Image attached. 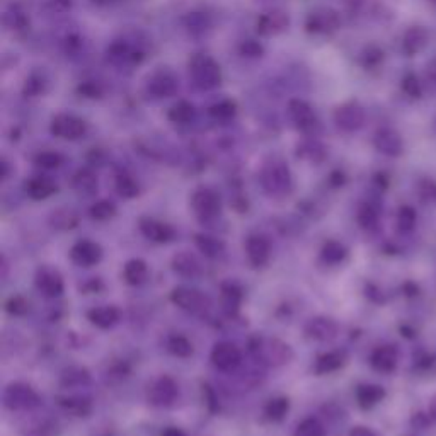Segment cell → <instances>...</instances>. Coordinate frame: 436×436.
<instances>
[{
  "label": "cell",
  "instance_id": "6da1fadb",
  "mask_svg": "<svg viewBox=\"0 0 436 436\" xmlns=\"http://www.w3.org/2000/svg\"><path fill=\"white\" fill-rule=\"evenodd\" d=\"M249 351L256 360L269 366L288 365L295 357L290 344L266 336H254L249 339Z\"/></svg>",
  "mask_w": 436,
  "mask_h": 436
},
{
  "label": "cell",
  "instance_id": "7a4b0ae2",
  "mask_svg": "<svg viewBox=\"0 0 436 436\" xmlns=\"http://www.w3.org/2000/svg\"><path fill=\"white\" fill-rule=\"evenodd\" d=\"M263 189L266 194L273 198H285L292 193L293 189V178L288 166L281 160H273L267 162L261 169L259 174Z\"/></svg>",
  "mask_w": 436,
  "mask_h": 436
},
{
  "label": "cell",
  "instance_id": "3957f363",
  "mask_svg": "<svg viewBox=\"0 0 436 436\" xmlns=\"http://www.w3.org/2000/svg\"><path fill=\"white\" fill-rule=\"evenodd\" d=\"M189 75L193 84L201 91H210L222 82V70L218 64L208 55H194L189 61Z\"/></svg>",
  "mask_w": 436,
  "mask_h": 436
},
{
  "label": "cell",
  "instance_id": "277c9868",
  "mask_svg": "<svg viewBox=\"0 0 436 436\" xmlns=\"http://www.w3.org/2000/svg\"><path fill=\"white\" fill-rule=\"evenodd\" d=\"M3 408L9 411H29L39 406V395L24 382H12L6 387L2 395Z\"/></svg>",
  "mask_w": 436,
  "mask_h": 436
},
{
  "label": "cell",
  "instance_id": "5b68a950",
  "mask_svg": "<svg viewBox=\"0 0 436 436\" xmlns=\"http://www.w3.org/2000/svg\"><path fill=\"white\" fill-rule=\"evenodd\" d=\"M171 302L178 305L179 309L196 315H205L211 309L210 296L189 287H176L171 292Z\"/></svg>",
  "mask_w": 436,
  "mask_h": 436
},
{
  "label": "cell",
  "instance_id": "8992f818",
  "mask_svg": "<svg viewBox=\"0 0 436 436\" xmlns=\"http://www.w3.org/2000/svg\"><path fill=\"white\" fill-rule=\"evenodd\" d=\"M191 207L196 217L203 222L215 220L222 211V200L214 189L200 188L193 193Z\"/></svg>",
  "mask_w": 436,
  "mask_h": 436
},
{
  "label": "cell",
  "instance_id": "52a82bcc",
  "mask_svg": "<svg viewBox=\"0 0 436 436\" xmlns=\"http://www.w3.org/2000/svg\"><path fill=\"white\" fill-rule=\"evenodd\" d=\"M288 115H290L293 123L298 126V130H302L309 137H314L319 131V128H321V123H319L317 116H315L312 106L309 102L302 101V99H292L288 102Z\"/></svg>",
  "mask_w": 436,
  "mask_h": 436
},
{
  "label": "cell",
  "instance_id": "ba28073f",
  "mask_svg": "<svg viewBox=\"0 0 436 436\" xmlns=\"http://www.w3.org/2000/svg\"><path fill=\"white\" fill-rule=\"evenodd\" d=\"M51 133L64 140H79L86 135L87 124L73 115H57L51 120Z\"/></svg>",
  "mask_w": 436,
  "mask_h": 436
},
{
  "label": "cell",
  "instance_id": "9c48e42d",
  "mask_svg": "<svg viewBox=\"0 0 436 436\" xmlns=\"http://www.w3.org/2000/svg\"><path fill=\"white\" fill-rule=\"evenodd\" d=\"M339 28L338 14L328 7H319L312 10L305 19V29L310 35H329Z\"/></svg>",
  "mask_w": 436,
  "mask_h": 436
},
{
  "label": "cell",
  "instance_id": "30bf717a",
  "mask_svg": "<svg viewBox=\"0 0 436 436\" xmlns=\"http://www.w3.org/2000/svg\"><path fill=\"white\" fill-rule=\"evenodd\" d=\"M35 285L38 292L48 298H57L65 290L64 276L60 274V271L50 266H43L36 271Z\"/></svg>",
  "mask_w": 436,
  "mask_h": 436
},
{
  "label": "cell",
  "instance_id": "8fae6325",
  "mask_svg": "<svg viewBox=\"0 0 436 436\" xmlns=\"http://www.w3.org/2000/svg\"><path fill=\"white\" fill-rule=\"evenodd\" d=\"M179 388L174 379L164 375L152 383L149 390V402L155 408H167L178 399Z\"/></svg>",
  "mask_w": 436,
  "mask_h": 436
},
{
  "label": "cell",
  "instance_id": "7c38bea8",
  "mask_svg": "<svg viewBox=\"0 0 436 436\" xmlns=\"http://www.w3.org/2000/svg\"><path fill=\"white\" fill-rule=\"evenodd\" d=\"M243 361V353L239 348L232 343H218L215 344L211 351V363L220 372H234Z\"/></svg>",
  "mask_w": 436,
  "mask_h": 436
},
{
  "label": "cell",
  "instance_id": "4fadbf2b",
  "mask_svg": "<svg viewBox=\"0 0 436 436\" xmlns=\"http://www.w3.org/2000/svg\"><path fill=\"white\" fill-rule=\"evenodd\" d=\"M138 227H140V232L144 234L146 239L152 240V243L167 244L176 239L174 227L166 222H160V220L142 217L138 220Z\"/></svg>",
  "mask_w": 436,
  "mask_h": 436
},
{
  "label": "cell",
  "instance_id": "5bb4252c",
  "mask_svg": "<svg viewBox=\"0 0 436 436\" xmlns=\"http://www.w3.org/2000/svg\"><path fill=\"white\" fill-rule=\"evenodd\" d=\"M339 325L334 319L324 317V315H319V317L310 319L305 325V336L309 339L317 341V343H328L332 341L338 336Z\"/></svg>",
  "mask_w": 436,
  "mask_h": 436
},
{
  "label": "cell",
  "instance_id": "9a60e30c",
  "mask_svg": "<svg viewBox=\"0 0 436 436\" xmlns=\"http://www.w3.org/2000/svg\"><path fill=\"white\" fill-rule=\"evenodd\" d=\"M70 259L80 267H93L102 259V247L93 240H79L72 245Z\"/></svg>",
  "mask_w": 436,
  "mask_h": 436
},
{
  "label": "cell",
  "instance_id": "2e32d148",
  "mask_svg": "<svg viewBox=\"0 0 436 436\" xmlns=\"http://www.w3.org/2000/svg\"><path fill=\"white\" fill-rule=\"evenodd\" d=\"M245 254H247L249 263L254 267L266 266L271 258L269 239L266 236H261V234L249 236L245 240Z\"/></svg>",
  "mask_w": 436,
  "mask_h": 436
},
{
  "label": "cell",
  "instance_id": "e0dca14e",
  "mask_svg": "<svg viewBox=\"0 0 436 436\" xmlns=\"http://www.w3.org/2000/svg\"><path fill=\"white\" fill-rule=\"evenodd\" d=\"M288 24H290V17H288L287 12H283V10H269V12L261 14L258 17L256 28H258L259 35L274 36L283 32L288 28Z\"/></svg>",
  "mask_w": 436,
  "mask_h": 436
},
{
  "label": "cell",
  "instance_id": "ac0fdd59",
  "mask_svg": "<svg viewBox=\"0 0 436 436\" xmlns=\"http://www.w3.org/2000/svg\"><path fill=\"white\" fill-rule=\"evenodd\" d=\"M178 79L174 77V73H171L169 70H160L157 73H153L149 79V93L152 94L153 97L162 99V97H171L178 93Z\"/></svg>",
  "mask_w": 436,
  "mask_h": 436
},
{
  "label": "cell",
  "instance_id": "d6986e66",
  "mask_svg": "<svg viewBox=\"0 0 436 436\" xmlns=\"http://www.w3.org/2000/svg\"><path fill=\"white\" fill-rule=\"evenodd\" d=\"M171 267L176 274L188 278V280H194V278H200L203 274V266H201L200 259L188 251H181L174 254Z\"/></svg>",
  "mask_w": 436,
  "mask_h": 436
},
{
  "label": "cell",
  "instance_id": "ffe728a7",
  "mask_svg": "<svg viewBox=\"0 0 436 436\" xmlns=\"http://www.w3.org/2000/svg\"><path fill=\"white\" fill-rule=\"evenodd\" d=\"M399 361V351L397 348L392 346V344H383L379 346L370 357V363L373 368L380 373H392L397 366Z\"/></svg>",
  "mask_w": 436,
  "mask_h": 436
},
{
  "label": "cell",
  "instance_id": "44dd1931",
  "mask_svg": "<svg viewBox=\"0 0 436 436\" xmlns=\"http://www.w3.org/2000/svg\"><path fill=\"white\" fill-rule=\"evenodd\" d=\"M334 122L341 130L344 131H353L357 128H360L361 122H363V115H361V109L358 108L353 102H346V104L339 106L334 113Z\"/></svg>",
  "mask_w": 436,
  "mask_h": 436
},
{
  "label": "cell",
  "instance_id": "7402d4cb",
  "mask_svg": "<svg viewBox=\"0 0 436 436\" xmlns=\"http://www.w3.org/2000/svg\"><path fill=\"white\" fill-rule=\"evenodd\" d=\"M87 319L91 321V324L96 325L99 329H111L113 325H116L120 322L122 312L115 305H101L91 309L87 312Z\"/></svg>",
  "mask_w": 436,
  "mask_h": 436
},
{
  "label": "cell",
  "instance_id": "603a6c76",
  "mask_svg": "<svg viewBox=\"0 0 436 436\" xmlns=\"http://www.w3.org/2000/svg\"><path fill=\"white\" fill-rule=\"evenodd\" d=\"M24 189H26V194H28L31 200L43 201V200H48L50 196H53L58 188L50 178H45V176H35V178H31L28 182H26Z\"/></svg>",
  "mask_w": 436,
  "mask_h": 436
},
{
  "label": "cell",
  "instance_id": "cb8c5ba5",
  "mask_svg": "<svg viewBox=\"0 0 436 436\" xmlns=\"http://www.w3.org/2000/svg\"><path fill=\"white\" fill-rule=\"evenodd\" d=\"M58 406L73 417H87L93 413V401L87 395H67L58 397Z\"/></svg>",
  "mask_w": 436,
  "mask_h": 436
},
{
  "label": "cell",
  "instance_id": "d4e9b609",
  "mask_svg": "<svg viewBox=\"0 0 436 436\" xmlns=\"http://www.w3.org/2000/svg\"><path fill=\"white\" fill-rule=\"evenodd\" d=\"M344 363H346V353L344 351H328L315 360L314 373L315 375H329V373L338 372Z\"/></svg>",
  "mask_w": 436,
  "mask_h": 436
},
{
  "label": "cell",
  "instance_id": "484cf974",
  "mask_svg": "<svg viewBox=\"0 0 436 436\" xmlns=\"http://www.w3.org/2000/svg\"><path fill=\"white\" fill-rule=\"evenodd\" d=\"M150 276L149 265L144 259H130L123 267V278L128 285L131 287H140L144 285Z\"/></svg>",
  "mask_w": 436,
  "mask_h": 436
},
{
  "label": "cell",
  "instance_id": "4316f807",
  "mask_svg": "<svg viewBox=\"0 0 436 436\" xmlns=\"http://www.w3.org/2000/svg\"><path fill=\"white\" fill-rule=\"evenodd\" d=\"M72 188L80 196H93L97 191V176L91 169H80L73 174Z\"/></svg>",
  "mask_w": 436,
  "mask_h": 436
},
{
  "label": "cell",
  "instance_id": "83f0119b",
  "mask_svg": "<svg viewBox=\"0 0 436 436\" xmlns=\"http://www.w3.org/2000/svg\"><path fill=\"white\" fill-rule=\"evenodd\" d=\"M194 244H196L198 251L203 252V254L210 259L222 258L223 252H225V244H223V240L218 239V237L208 236V234H196V236H194Z\"/></svg>",
  "mask_w": 436,
  "mask_h": 436
},
{
  "label": "cell",
  "instance_id": "f1b7e54d",
  "mask_svg": "<svg viewBox=\"0 0 436 436\" xmlns=\"http://www.w3.org/2000/svg\"><path fill=\"white\" fill-rule=\"evenodd\" d=\"M386 397V390L380 386H372V383H365L357 388V401L361 409H372L375 408L379 402L383 401Z\"/></svg>",
  "mask_w": 436,
  "mask_h": 436
},
{
  "label": "cell",
  "instance_id": "f546056e",
  "mask_svg": "<svg viewBox=\"0 0 436 436\" xmlns=\"http://www.w3.org/2000/svg\"><path fill=\"white\" fill-rule=\"evenodd\" d=\"M91 382L89 370L84 366H70L65 368L60 375V386L65 388H80Z\"/></svg>",
  "mask_w": 436,
  "mask_h": 436
},
{
  "label": "cell",
  "instance_id": "4dcf8cb0",
  "mask_svg": "<svg viewBox=\"0 0 436 436\" xmlns=\"http://www.w3.org/2000/svg\"><path fill=\"white\" fill-rule=\"evenodd\" d=\"M108 58L113 64H138L142 60V53L131 50L126 43L116 41L108 48Z\"/></svg>",
  "mask_w": 436,
  "mask_h": 436
},
{
  "label": "cell",
  "instance_id": "1f68e13d",
  "mask_svg": "<svg viewBox=\"0 0 436 436\" xmlns=\"http://www.w3.org/2000/svg\"><path fill=\"white\" fill-rule=\"evenodd\" d=\"M222 307L229 315L239 312L240 302H243V288L236 283L222 285Z\"/></svg>",
  "mask_w": 436,
  "mask_h": 436
},
{
  "label": "cell",
  "instance_id": "d6a6232c",
  "mask_svg": "<svg viewBox=\"0 0 436 436\" xmlns=\"http://www.w3.org/2000/svg\"><path fill=\"white\" fill-rule=\"evenodd\" d=\"M79 222V214L72 208H58L50 215V225L57 230H64V232L75 229Z\"/></svg>",
  "mask_w": 436,
  "mask_h": 436
},
{
  "label": "cell",
  "instance_id": "836d02e7",
  "mask_svg": "<svg viewBox=\"0 0 436 436\" xmlns=\"http://www.w3.org/2000/svg\"><path fill=\"white\" fill-rule=\"evenodd\" d=\"M296 155L303 160L319 164L325 159V149L319 140L309 138V140H303L302 144L296 146Z\"/></svg>",
  "mask_w": 436,
  "mask_h": 436
},
{
  "label": "cell",
  "instance_id": "e575fe53",
  "mask_svg": "<svg viewBox=\"0 0 436 436\" xmlns=\"http://www.w3.org/2000/svg\"><path fill=\"white\" fill-rule=\"evenodd\" d=\"M348 258V249L338 240H328L321 249V259L329 266L341 265Z\"/></svg>",
  "mask_w": 436,
  "mask_h": 436
},
{
  "label": "cell",
  "instance_id": "d590c367",
  "mask_svg": "<svg viewBox=\"0 0 436 436\" xmlns=\"http://www.w3.org/2000/svg\"><path fill=\"white\" fill-rule=\"evenodd\" d=\"M288 411H290V401L288 397H274L271 399L265 408V416L273 423H280L285 419Z\"/></svg>",
  "mask_w": 436,
  "mask_h": 436
},
{
  "label": "cell",
  "instance_id": "8d00e7d4",
  "mask_svg": "<svg viewBox=\"0 0 436 436\" xmlns=\"http://www.w3.org/2000/svg\"><path fill=\"white\" fill-rule=\"evenodd\" d=\"M167 350L171 354L178 358H189L194 353V346L186 336L182 334H172L167 339Z\"/></svg>",
  "mask_w": 436,
  "mask_h": 436
},
{
  "label": "cell",
  "instance_id": "74e56055",
  "mask_svg": "<svg viewBox=\"0 0 436 436\" xmlns=\"http://www.w3.org/2000/svg\"><path fill=\"white\" fill-rule=\"evenodd\" d=\"M115 186L116 193L122 198H124V200H133V198H137L138 194H140V186H138V182L135 181L130 174H126V172L118 174Z\"/></svg>",
  "mask_w": 436,
  "mask_h": 436
},
{
  "label": "cell",
  "instance_id": "f35d334b",
  "mask_svg": "<svg viewBox=\"0 0 436 436\" xmlns=\"http://www.w3.org/2000/svg\"><path fill=\"white\" fill-rule=\"evenodd\" d=\"M169 120L176 124H186L193 120L194 116V108L191 102L188 101H179L169 109Z\"/></svg>",
  "mask_w": 436,
  "mask_h": 436
},
{
  "label": "cell",
  "instance_id": "ab89813d",
  "mask_svg": "<svg viewBox=\"0 0 436 436\" xmlns=\"http://www.w3.org/2000/svg\"><path fill=\"white\" fill-rule=\"evenodd\" d=\"M208 113H210L211 118L217 120V122H229V120H232L234 116H236L237 106L236 102L230 101V99H223V101L215 102V104L208 109Z\"/></svg>",
  "mask_w": 436,
  "mask_h": 436
},
{
  "label": "cell",
  "instance_id": "60d3db41",
  "mask_svg": "<svg viewBox=\"0 0 436 436\" xmlns=\"http://www.w3.org/2000/svg\"><path fill=\"white\" fill-rule=\"evenodd\" d=\"M46 84L48 82H46V79H45V75H43V73L32 72L24 82V89H23L24 96L26 97L41 96V94L46 91Z\"/></svg>",
  "mask_w": 436,
  "mask_h": 436
},
{
  "label": "cell",
  "instance_id": "b9f144b4",
  "mask_svg": "<svg viewBox=\"0 0 436 436\" xmlns=\"http://www.w3.org/2000/svg\"><path fill=\"white\" fill-rule=\"evenodd\" d=\"M325 435H328V430H325L322 421L317 419V417H307V419H303L302 423L296 426L295 433H293V436H325Z\"/></svg>",
  "mask_w": 436,
  "mask_h": 436
},
{
  "label": "cell",
  "instance_id": "7bdbcfd3",
  "mask_svg": "<svg viewBox=\"0 0 436 436\" xmlns=\"http://www.w3.org/2000/svg\"><path fill=\"white\" fill-rule=\"evenodd\" d=\"M89 215L91 218L96 220V222H108V220H111L116 215V207L113 201L108 200L96 201V203L91 207Z\"/></svg>",
  "mask_w": 436,
  "mask_h": 436
},
{
  "label": "cell",
  "instance_id": "ee69618b",
  "mask_svg": "<svg viewBox=\"0 0 436 436\" xmlns=\"http://www.w3.org/2000/svg\"><path fill=\"white\" fill-rule=\"evenodd\" d=\"M35 164L39 169L53 171L58 169V167L64 164V155L58 152H53V150H45V152H39L38 155L35 157Z\"/></svg>",
  "mask_w": 436,
  "mask_h": 436
},
{
  "label": "cell",
  "instance_id": "f6af8a7d",
  "mask_svg": "<svg viewBox=\"0 0 436 436\" xmlns=\"http://www.w3.org/2000/svg\"><path fill=\"white\" fill-rule=\"evenodd\" d=\"M3 23H6L7 28L12 29V31H21V29L28 28L29 19L23 10L12 7V9L7 10L6 16H3Z\"/></svg>",
  "mask_w": 436,
  "mask_h": 436
},
{
  "label": "cell",
  "instance_id": "bcb514c9",
  "mask_svg": "<svg viewBox=\"0 0 436 436\" xmlns=\"http://www.w3.org/2000/svg\"><path fill=\"white\" fill-rule=\"evenodd\" d=\"M358 223H360L361 229H373V227L379 223V210H377L373 205L365 203L363 207L358 210Z\"/></svg>",
  "mask_w": 436,
  "mask_h": 436
},
{
  "label": "cell",
  "instance_id": "7dc6e473",
  "mask_svg": "<svg viewBox=\"0 0 436 436\" xmlns=\"http://www.w3.org/2000/svg\"><path fill=\"white\" fill-rule=\"evenodd\" d=\"M416 225V211L413 208L404 207L399 210L397 214V227L402 230V232H409V230L414 229Z\"/></svg>",
  "mask_w": 436,
  "mask_h": 436
},
{
  "label": "cell",
  "instance_id": "c3c4849f",
  "mask_svg": "<svg viewBox=\"0 0 436 436\" xmlns=\"http://www.w3.org/2000/svg\"><path fill=\"white\" fill-rule=\"evenodd\" d=\"M6 310L10 315H24L29 310V302L24 296L14 295L6 302Z\"/></svg>",
  "mask_w": 436,
  "mask_h": 436
},
{
  "label": "cell",
  "instance_id": "681fc988",
  "mask_svg": "<svg viewBox=\"0 0 436 436\" xmlns=\"http://www.w3.org/2000/svg\"><path fill=\"white\" fill-rule=\"evenodd\" d=\"M186 26H188L189 31L203 32L205 29H208V26H210V21H208V17L205 16V14L193 12L189 14L188 19H186Z\"/></svg>",
  "mask_w": 436,
  "mask_h": 436
},
{
  "label": "cell",
  "instance_id": "f907efd6",
  "mask_svg": "<svg viewBox=\"0 0 436 436\" xmlns=\"http://www.w3.org/2000/svg\"><path fill=\"white\" fill-rule=\"evenodd\" d=\"M77 93H79L82 97H87V99H99L102 96V87L99 86L97 82L87 80V82H82L79 87H77Z\"/></svg>",
  "mask_w": 436,
  "mask_h": 436
},
{
  "label": "cell",
  "instance_id": "816d5d0a",
  "mask_svg": "<svg viewBox=\"0 0 436 436\" xmlns=\"http://www.w3.org/2000/svg\"><path fill=\"white\" fill-rule=\"evenodd\" d=\"M239 51H240V55H243V57L258 58V57H261L263 53H265V48H263V46L259 45L258 41H254V39H245V41L240 43Z\"/></svg>",
  "mask_w": 436,
  "mask_h": 436
},
{
  "label": "cell",
  "instance_id": "f5cc1de1",
  "mask_svg": "<svg viewBox=\"0 0 436 436\" xmlns=\"http://www.w3.org/2000/svg\"><path fill=\"white\" fill-rule=\"evenodd\" d=\"M377 146H379V150H382V152H386V153L397 152V144L394 142V138L387 137V135H380V137H377Z\"/></svg>",
  "mask_w": 436,
  "mask_h": 436
},
{
  "label": "cell",
  "instance_id": "db71d44e",
  "mask_svg": "<svg viewBox=\"0 0 436 436\" xmlns=\"http://www.w3.org/2000/svg\"><path fill=\"white\" fill-rule=\"evenodd\" d=\"M128 373H130V368H128V365L126 363H118V365L113 366L111 370H109L108 375H109V379L123 380L124 377L128 375Z\"/></svg>",
  "mask_w": 436,
  "mask_h": 436
},
{
  "label": "cell",
  "instance_id": "11a10c76",
  "mask_svg": "<svg viewBox=\"0 0 436 436\" xmlns=\"http://www.w3.org/2000/svg\"><path fill=\"white\" fill-rule=\"evenodd\" d=\"M350 436H377V433L366 426H354L353 430L350 431Z\"/></svg>",
  "mask_w": 436,
  "mask_h": 436
},
{
  "label": "cell",
  "instance_id": "9f6ffc18",
  "mask_svg": "<svg viewBox=\"0 0 436 436\" xmlns=\"http://www.w3.org/2000/svg\"><path fill=\"white\" fill-rule=\"evenodd\" d=\"M329 182H331V186H334V188H339V186H343V182H344L343 172H339V171L332 172V174L329 176Z\"/></svg>",
  "mask_w": 436,
  "mask_h": 436
},
{
  "label": "cell",
  "instance_id": "6f0895ef",
  "mask_svg": "<svg viewBox=\"0 0 436 436\" xmlns=\"http://www.w3.org/2000/svg\"><path fill=\"white\" fill-rule=\"evenodd\" d=\"M160 436H188L181 428H176V426H169L160 433Z\"/></svg>",
  "mask_w": 436,
  "mask_h": 436
},
{
  "label": "cell",
  "instance_id": "680465c9",
  "mask_svg": "<svg viewBox=\"0 0 436 436\" xmlns=\"http://www.w3.org/2000/svg\"><path fill=\"white\" fill-rule=\"evenodd\" d=\"M428 414H430V419H433L436 423V395H433V399L430 401V409H428Z\"/></svg>",
  "mask_w": 436,
  "mask_h": 436
},
{
  "label": "cell",
  "instance_id": "91938a15",
  "mask_svg": "<svg viewBox=\"0 0 436 436\" xmlns=\"http://www.w3.org/2000/svg\"><path fill=\"white\" fill-rule=\"evenodd\" d=\"M9 178V162H7L6 159L2 160V179L6 181V179Z\"/></svg>",
  "mask_w": 436,
  "mask_h": 436
},
{
  "label": "cell",
  "instance_id": "94428289",
  "mask_svg": "<svg viewBox=\"0 0 436 436\" xmlns=\"http://www.w3.org/2000/svg\"><path fill=\"white\" fill-rule=\"evenodd\" d=\"M115 2L116 0H93V3H96V6H111Z\"/></svg>",
  "mask_w": 436,
  "mask_h": 436
},
{
  "label": "cell",
  "instance_id": "6125c7cd",
  "mask_svg": "<svg viewBox=\"0 0 436 436\" xmlns=\"http://www.w3.org/2000/svg\"><path fill=\"white\" fill-rule=\"evenodd\" d=\"M104 436H111V435H104Z\"/></svg>",
  "mask_w": 436,
  "mask_h": 436
}]
</instances>
